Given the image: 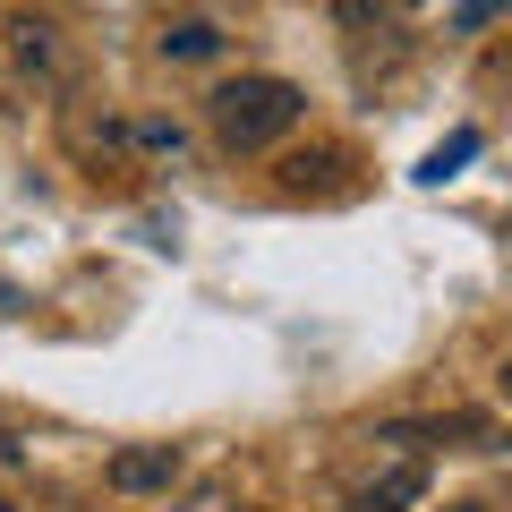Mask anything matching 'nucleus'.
<instances>
[{
    "label": "nucleus",
    "instance_id": "obj_4",
    "mask_svg": "<svg viewBox=\"0 0 512 512\" xmlns=\"http://www.w3.org/2000/svg\"><path fill=\"white\" fill-rule=\"evenodd\" d=\"M419 495H427V461H419V453H402L393 470H376V478L359 487V512H410Z\"/></svg>",
    "mask_w": 512,
    "mask_h": 512
},
{
    "label": "nucleus",
    "instance_id": "obj_10",
    "mask_svg": "<svg viewBox=\"0 0 512 512\" xmlns=\"http://www.w3.org/2000/svg\"><path fill=\"white\" fill-rule=\"evenodd\" d=\"M504 9H512V0H461L453 26H487V18H504Z\"/></svg>",
    "mask_w": 512,
    "mask_h": 512
},
{
    "label": "nucleus",
    "instance_id": "obj_1",
    "mask_svg": "<svg viewBox=\"0 0 512 512\" xmlns=\"http://www.w3.org/2000/svg\"><path fill=\"white\" fill-rule=\"evenodd\" d=\"M299 120H308V94L291 77H231L205 94V128L222 154H274Z\"/></svg>",
    "mask_w": 512,
    "mask_h": 512
},
{
    "label": "nucleus",
    "instance_id": "obj_3",
    "mask_svg": "<svg viewBox=\"0 0 512 512\" xmlns=\"http://www.w3.org/2000/svg\"><path fill=\"white\" fill-rule=\"evenodd\" d=\"M495 427L478 410H444V419H402V427H376V444H402V453H427V444H487Z\"/></svg>",
    "mask_w": 512,
    "mask_h": 512
},
{
    "label": "nucleus",
    "instance_id": "obj_6",
    "mask_svg": "<svg viewBox=\"0 0 512 512\" xmlns=\"http://www.w3.org/2000/svg\"><path fill=\"white\" fill-rule=\"evenodd\" d=\"M333 171H350V154H342V146L291 154V163H282V197H308V188H333Z\"/></svg>",
    "mask_w": 512,
    "mask_h": 512
},
{
    "label": "nucleus",
    "instance_id": "obj_7",
    "mask_svg": "<svg viewBox=\"0 0 512 512\" xmlns=\"http://www.w3.org/2000/svg\"><path fill=\"white\" fill-rule=\"evenodd\" d=\"M163 52H171V60H214L222 35H214L205 18H180V26H163Z\"/></svg>",
    "mask_w": 512,
    "mask_h": 512
},
{
    "label": "nucleus",
    "instance_id": "obj_11",
    "mask_svg": "<svg viewBox=\"0 0 512 512\" xmlns=\"http://www.w3.org/2000/svg\"><path fill=\"white\" fill-rule=\"evenodd\" d=\"M188 512H231V487H197V495H188Z\"/></svg>",
    "mask_w": 512,
    "mask_h": 512
},
{
    "label": "nucleus",
    "instance_id": "obj_8",
    "mask_svg": "<svg viewBox=\"0 0 512 512\" xmlns=\"http://www.w3.org/2000/svg\"><path fill=\"white\" fill-rule=\"evenodd\" d=\"M470 154H478V128H461V137H444V146L427 154V171H419V180H453V171L470 163Z\"/></svg>",
    "mask_w": 512,
    "mask_h": 512
},
{
    "label": "nucleus",
    "instance_id": "obj_5",
    "mask_svg": "<svg viewBox=\"0 0 512 512\" xmlns=\"http://www.w3.org/2000/svg\"><path fill=\"white\" fill-rule=\"evenodd\" d=\"M9 60H18L26 77H52L60 69V35L43 18H9Z\"/></svg>",
    "mask_w": 512,
    "mask_h": 512
},
{
    "label": "nucleus",
    "instance_id": "obj_9",
    "mask_svg": "<svg viewBox=\"0 0 512 512\" xmlns=\"http://www.w3.org/2000/svg\"><path fill=\"white\" fill-rule=\"evenodd\" d=\"M333 18H342L350 35H367V26H393V0H333Z\"/></svg>",
    "mask_w": 512,
    "mask_h": 512
},
{
    "label": "nucleus",
    "instance_id": "obj_14",
    "mask_svg": "<svg viewBox=\"0 0 512 512\" xmlns=\"http://www.w3.org/2000/svg\"><path fill=\"white\" fill-rule=\"evenodd\" d=\"M0 512H9V495H0Z\"/></svg>",
    "mask_w": 512,
    "mask_h": 512
},
{
    "label": "nucleus",
    "instance_id": "obj_12",
    "mask_svg": "<svg viewBox=\"0 0 512 512\" xmlns=\"http://www.w3.org/2000/svg\"><path fill=\"white\" fill-rule=\"evenodd\" d=\"M495 402H504V410H512V359H504V367H495Z\"/></svg>",
    "mask_w": 512,
    "mask_h": 512
},
{
    "label": "nucleus",
    "instance_id": "obj_13",
    "mask_svg": "<svg viewBox=\"0 0 512 512\" xmlns=\"http://www.w3.org/2000/svg\"><path fill=\"white\" fill-rule=\"evenodd\" d=\"M444 512H487V504H444Z\"/></svg>",
    "mask_w": 512,
    "mask_h": 512
},
{
    "label": "nucleus",
    "instance_id": "obj_2",
    "mask_svg": "<svg viewBox=\"0 0 512 512\" xmlns=\"http://www.w3.org/2000/svg\"><path fill=\"white\" fill-rule=\"evenodd\" d=\"M111 495H171L180 487V444H120V453L103 461Z\"/></svg>",
    "mask_w": 512,
    "mask_h": 512
}]
</instances>
